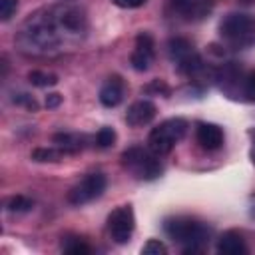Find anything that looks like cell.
<instances>
[{
  "mask_svg": "<svg viewBox=\"0 0 255 255\" xmlns=\"http://www.w3.org/2000/svg\"><path fill=\"white\" fill-rule=\"evenodd\" d=\"M60 155H62V151L58 147H40V149L32 151V157L36 161H56Z\"/></svg>",
  "mask_w": 255,
  "mask_h": 255,
  "instance_id": "obj_19",
  "label": "cell"
},
{
  "mask_svg": "<svg viewBox=\"0 0 255 255\" xmlns=\"http://www.w3.org/2000/svg\"><path fill=\"white\" fill-rule=\"evenodd\" d=\"M239 2H241V4H253L255 0H239Z\"/></svg>",
  "mask_w": 255,
  "mask_h": 255,
  "instance_id": "obj_29",
  "label": "cell"
},
{
  "mask_svg": "<svg viewBox=\"0 0 255 255\" xmlns=\"http://www.w3.org/2000/svg\"><path fill=\"white\" fill-rule=\"evenodd\" d=\"M185 131L187 122L183 118H169L149 131L147 147L157 155H167L175 147V143L185 135Z\"/></svg>",
  "mask_w": 255,
  "mask_h": 255,
  "instance_id": "obj_5",
  "label": "cell"
},
{
  "mask_svg": "<svg viewBox=\"0 0 255 255\" xmlns=\"http://www.w3.org/2000/svg\"><path fill=\"white\" fill-rule=\"evenodd\" d=\"M135 229V217L129 205L114 209L108 217V233L116 243H128Z\"/></svg>",
  "mask_w": 255,
  "mask_h": 255,
  "instance_id": "obj_8",
  "label": "cell"
},
{
  "mask_svg": "<svg viewBox=\"0 0 255 255\" xmlns=\"http://www.w3.org/2000/svg\"><path fill=\"white\" fill-rule=\"evenodd\" d=\"M145 92H147V94L155 92V94L167 96V94H169V88H167V84H165V82H161V80H153L151 84H147V86H145Z\"/></svg>",
  "mask_w": 255,
  "mask_h": 255,
  "instance_id": "obj_24",
  "label": "cell"
},
{
  "mask_svg": "<svg viewBox=\"0 0 255 255\" xmlns=\"http://www.w3.org/2000/svg\"><path fill=\"white\" fill-rule=\"evenodd\" d=\"M62 249L70 255H88L92 251V247L80 237H66L62 241Z\"/></svg>",
  "mask_w": 255,
  "mask_h": 255,
  "instance_id": "obj_16",
  "label": "cell"
},
{
  "mask_svg": "<svg viewBox=\"0 0 255 255\" xmlns=\"http://www.w3.org/2000/svg\"><path fill=\"white\" fill-rule=\"evenodd\" d=\"M219 36L231 48H247L255 44V18L241 12L227 14L219 24Z\"/></svg>",
  "mask_w": 255,
  "mask_h": 255,
  "instance_id": "obj_3",
  "label": "cell"
},
{
  "mask_svg": "<svg viewBox=\"0 0 255 255\" xmlns=\"http://www.w3.org/2000/svg\"><path fill=\"white\" fill-rule=\"evenodd\" d=\"M120 8H139L145 4V0H112Z\"/></svg>",
  "mask_w": 255,
  "mask_h": 255,
  "instance_id": "obj_26",
  "label": "cell"
},
{
  "mask_svg": "<svg viewBox=\"0 0 255 255\" xmlns=\"http://www.w3.org/2000/svg\"><path fill=\"white\" fill-rule=\"evenodd\" d=\"M114 141H116V131H114L112 128H102V129L96 133V143H98V147H110V145H114Z\"/></svg>",
  "mask_w": 255,
  "mask_h": 255,
  "instance_id": "obj_20",
  "label": "cell"
},
{
  "mask_svg": "<svg viewBox=\"0 0 255 255\" xmlns=\"http://www.w3.org/2000/svg\"><path fill=\"white\" fill-rule=\"evenodd\" d=\"M169 239L183 247V253H197L209 241V227L191 217H171L163 225Z\"/></svg>",
  "mask_w": 255,
  "mask_h": 255,
  "instance_id": "obj_2",
  "label": "cell"
},
{
  "mask_svg": "<svg viewBox=\"0 0 255 255\" xmlns=\"http://www.w3.org/2000/svg\"><path fill=\"white\" fill-rule=\"evenodd\" d=\"M86 137L78 135V133H56L54 135V145L62 151V153H76L84 147Z\"/></svg>",
  "mask_w": 255,
  "mask_h": 255,
  "instance_id": "obj_15",
  "label": "cell"
},
{
  "mask_svg": "<svg viewBox=\"0 0 255 255\" xmlns=\"http://www.w3.org/2000/svg\"><path fill=\"white\" fill-rule=\"evenodd\" d=\"M86 34L84 8L74 2H60L30 14L16 34V44L30 56H56L80 46Z\"/></svg>",
  "mask_w": 255,
  "mask_h": 255,
  "instance_id": "obj_1",
  "label": "cell"
},
{
  "mask_svg": "<svg viewBox=\"0 0 255 255\" xmlns=\"http://www.w3.org/2000/svg\"><path fill=\"white\" fill-rule=\"evenodd\" d=\"M141 253H143V255H165L167 249H165V245H163L159 239H149V241L141 247Z\"/></svg>",
  "mask_w": 255,
  "mask_h": 255,
  "instance_id": "obj_21",
  "label": "cell"
},
{
  "mask_svg": "<svg viewBox=\"0 0 255 255\" xmlns=\"http://www.w3.org/2000/svg\"><path fill=\"white\" fill-rule=\"evenodd\" d=\"M195 137L197 143L207 151H215L223 145V129L217 124H205V122L197 124Z\"/></svg>",
  "mask_w": 255,
  "mask_h": 255,
  "instance_id": "obj_11",
  "label": "cell"
},
{
  "mask_svg": "<svg viewBox=\"0 0 255 255\" xmlns=\"http://www.w3.org/2000/svg\"><path fill=\"white\" fill-rule=\"evenodd\" d=\"M60 104H62V96L60 94L54 92V94H48L46 96V108H58Z\"/></svg>",
  "mask_w": 255,
  "mask_h": 255,
  "instance_id": "obj_27",
  "label": "cell"
},
{
  "mask_svg": "<svg viewBox=\"0 0 255 255\" xmlns=\"http://www.w3.org/2000/svg\"><path fill=\"white\" fill-rule=\"evenodd\" d=\"M18 10V0H2L0 2V18L2 22H8Z\"/></svg>",
  "mask_w": 255,
  "mask_h": 255,
  "instance_id": "obj_22",
  "label": "cell"
},
{
  "mask_svg": "<svg viewBox=\"0 0 255 255\" xmlns=\"http://www.w3.org/2000/svg\"><path fill=\"white\" fill-rule=\"evenodd\" d=\"M153 58H155V44H153L151 34H147V32L137 34L135 46H133V52H131V58H129L131 68L137 70V72H145L151 66Z\"/></svg>",
  "mask_w": 255,
  "mask_h": 255,
  "instance_id": "obj_10",
  "label": "cell"
},
{
  "mask_svg": "<svg viewBox=\"0 0 255 255\" xmlns=\"http://www.w3.org/2000/svg\"><path fill=\"white\" fill-rule=\"evenodd\" d=\"M124 100V80L120 76H112L100 88V102L106 108H116Z\"/></svg>",
  "mask_w": 255,
  "mask_h": 255,
  "instance_id": "obj_13",
  "label": "cell"
},
{
  "mask_svg": "<svg viewBox=\"0 0 255 255\" xmlns=\"http://www.w3.org/2000/svg\"><path fill=\"white\" fill-rule=\"evenodd\" d=\"M14 104L26 106V108H28V110H32V112H36V110H38V104H36V100H34L32 96H28V94H18V96L14 98Z\"/></svg>",
  "mask_w": 255,
  "mask_h": 255,
  "instance_id": "obj_25",
  "label": "cell"
},
{
  "mask_svg": "<svg viewBox=\"0 0 255 255\" xmlns=\"http://www.w3.org/2000/svg\"><path fill=\"white\" fill-rule=\"evenodd\" d=\"M217 251L223 255H241L247 253L245 239L237 231H225L217 241Z\"/></svg>",
  "mask_w": 255,
  "mask_h": 255,
  "instance_id": "obj_14",
  "label": "cell"
},
{
  "mask_svg": "<svg viewBox=\"0 0 255 255\" xmlns=\"http://www.w3.org/2000/svg\"><path fill=\"white\" fill-rule=\"evenodd\" d=\"M122 165L133 177L145 179V181H151V179L159 177L161 171H163L161 161H159V155L153 153L149 147H139V145L128 147L122 153Z\"/></svg>",
  "mask_w": 255,
  "mask_h": 255,
  "instance_id": "obj_4",
  "label": "cell"
},
{
  "mask_svg": "<svg viewBox=\"0 0 255 255\" xmlns=\"http://www.w3.org/2000/svg\"><path fill=\"white\" fill-rule=\"evenodd\" d=\"M34 207V201L26 195H14L6 201V209L10 213H24V211H30Z\"/></svg>",
  "mask_w": 255,
  "mask_h": 255,
  "instance_id": "obj_17",
  "label": "cell"
},
{
  "mask_svg": "<svg viewBox=\"0 0 255 255\" xmlns=\"http://www.w3.org/2000/svg\"><path fill=\"white\" fill-rule=\"evenodd\" d=\"M155 112L157 110L149 100H139L129 106V110L126 114V122L131 128H141V126H147L155 118Z\"/></svg>",
  "mask_w": 255,
  "mask_h": 255,
  "instance_id": "obj_12",
  "label": "cell"
},
{
  "mask_svg": "<svg viewBox=\"0 0 255 255\" xmlns=\"http://www.w3.org/2000/svg\"><path fill=\"white\" fill-rule=\"evenodd\" d=\"M167 54H169L173 66L185 76H195L203 70V62H201L199 54L195 52L193 44L185 38H171L167 44Z\"/></svg>",
  "mask_w": 255,
  "mask_h": 255,
  "instance_id": "obj_6",
  "label": "cell"
},
{
  "mask_svg": "<svg viewBox=\"0 0 255 255\" xmlns=\"http://www.w3.org/2000/svg\"><path fill=\"white\" fill-rule=\"evenodd\" d=\"M106 185H108V181H106L104 173H90L68 191V201L72 205H86V203L98 199L106 191Z\"/></svg>",
  "mask_w": 255,
  "mask_h": 255,
  "instance_id": "obj_7",
  "label": "cell"
},
{
  "mask_svg": "<svg viewBox=\"0 0 255 255\" xmlns=\"http://www.w3.org/2000/svg\"><path fill=\"white\" fill-rule=\"evenodd\" d=\"M215 0H169L167 10L171 16L185 22H199L213 10Z\"/></svg>",
  "mask_w": 255,
  "mask_h": 255,
  "instance_id": "obj_9",
  "label": "cell"
},
{
  "mask_svg": "<svg viewBox=\"0 0 255 255\" xmlns=\"http://www.w3.org/2000/svg\"><path fill=\"white\" fill-rule=\"evenodd\" d=\"M251 139H253V145H251V161L255 163V131L251 133Z\"/></svg>",
  "mask_w": 255,
  "mask_h": 255,
  "instance_id": "obj_28",
  "label": "cell"
},
{
  "mask_svg": "<svg viewBox=\"0 0 255 255\" xmlns=\"http://www.w3.org/2000/svg\"><path fill=\"white\" fill-rule=\"evenodd\" d=\"M28 80H30V84H32V86H38V88H48V86L58 84V78H56L54 74L38 72V70L30 72V74H28Z\"/></svg>",
  "mask_w": 255,
  "mask_h": 255,
  "instance_id": "obj_18",
  "label": "cell"
},
{
  "mask_svg": "<svg viewBox=\"0 0 255 255\" xmlns=\"http://www.w3.org/2000/svg\"><path fill=\"white\" fill-rule=\"evenodd\" d=\"M243 94H245L249 100L255 102V72H251V74H247V76L243 78Z\"/></svg>",
  "mask_w": 255,
  "mask_h": 255,
  "instance_id": "obj_23",
  "label": "cell"
}]
</instances>
